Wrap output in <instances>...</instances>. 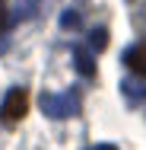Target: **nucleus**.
Segmentation results:
<instances>
[{
	"label": "nucleus",
	"instance_id": "1",
	"mask_svg": "<svg viewBox=\"0 0 146 150\" xmlns=\"http://www.w3.org/2000/svg\"><path fill=\"white\" fill-rule=\"evenodd\" d=\"M41 112L48 118H70L80 112V93L67 90V93H41Z\"/></svg>",
	"mask_w": 146,
	"mask_h": 150
},
{
	"label": "nucleus",
	"instance_id": "2",
	"mask_svg": "<svg viewBox=\"0 0 146 150\" xmlns=\"http://www.w3.org/2000/svg\"><path fill=\"white\" fill-rule=\"evenodd\" d=\"M26 112H29V93L22 86H13L6 93L3 105H0V121L3 125H16L19 118H26Z\"/></svg>",
	"mask_w": 146,
	"mask_h": 150
},
{
	"label": "nucleus",
	"instance_id": "3",
	"mask_svg": "<svg viewBox=\"0 0 146 150\" xmlns=\"http://www.w3.org/2000/svg\"><path fill=\"white\" fill-rule=\"evenodd\" d=\"M124 64H127L133 74H143V77H146V42L127 48V51H124Z\"/></svg>",
	"mask_w": 146,
	"mask_h": 150
},
{
	"label": "nucleus",
	"instance_id": "4",
	"mask_svg": "<svg viewBox=\"0 0 146 150\" xmlns=\"http://www.w3.org/2000/svg\"><path fill=\"white\" fill-rule=\"evenodd\" d=\"M73 64H76V70H80L83 77H95V58L89 54V48L76 45V48H73Z\"/></svg>",
	"mask_w": 146,
	"mask_h": 150
},
{
	"label": "nucleus",
	"instance_id": "5",
	"mask_svg": "<svg viewBox=\"0 0 146 150\" xmlns=\"http://www.w3.org/2000/svg\"><path fill=\"white\" fill-rule=\"evenodd\" d=\"M41 10V0H16V19H32Z\"/></svg>",
	"mask_w": 146,
	"mask_h": 150
},
{
	"label": "nucleus",
	"instance_id": "6",
	"mask_svg": "<svg viewBox=\"0 0 146 150\" xmlns=\"http://www.w3.org/2000/svg\"><path fill=\"white\" fill-rule=\"evenodd\" d=\"M60 26L70 29V32H76L80 26H83V16H80L76 10H64V13H60Z\"/></svg>",
	"mask_w": 146,
	"mask_h": 150
},
{
	"label": "nucleus",
	"instance_id": "7",
	"mask_svg": "<svg viewBox=\"0 0 146 150\" xmlns=\"http://www.w3.org/2000/svg\"><path fill=\"white\" fill-rule=\"evenodd\" d=\"M105 45H108V32L105 29H95L92 35H89V48H92V51H102Z\"/></svg>",
	"mask_w": 146,
	"mask_h": 150
},
{
	"label": "nucleus",
	"instance_id": "8",
	"mask_svg": "<svg viewBox=\"0 0 146 150\" xmlns=\"http://www.w3.org/2000/svg\"><path fill=\"white\" fill-rule=\"evenodd\" d=\"M6 29V10H3V3H0V32Z\"/></svg>",
	"mask_w": 146,
	"mask_h": 150
},
{
	"label": "nucleus",
	"instance_id": "9",
	"mask_svg": "<svg viewBox=\"0 0 146 150\" xmlns=\"http://www.w3.org/2000/svg\"><path fill=\"white\" fill-rule=\"evenodd\" d=\"M86 150H115L111 144H98V147H86Z\"/></svg>",
	"mask_w": 146,
	"mask_h": 150
}]
</instances>
